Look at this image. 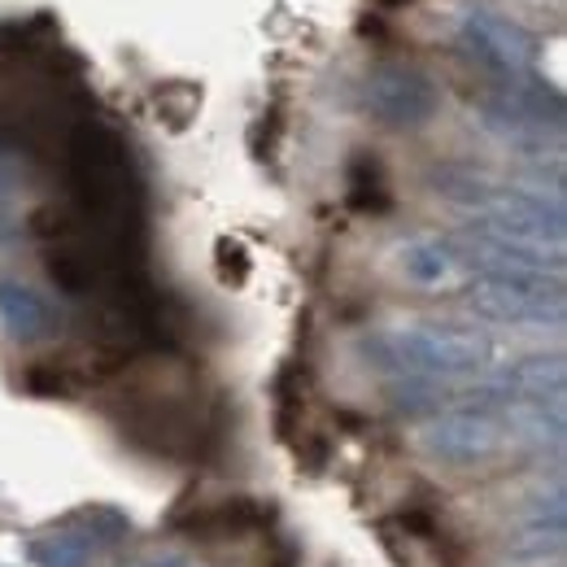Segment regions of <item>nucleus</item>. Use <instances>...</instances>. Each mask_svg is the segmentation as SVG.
Returning a JSON list of instances; mask_svg holds the SVG:
<instances>
[{"instance_id":"4468645a","label":"nucleus","mask_w":567,"mask_h":567,"mask_svg":"<svg viewBox=\"0 0 567 567\" xmlns=\"http://www.w3.org/2000/svg\"><path fill=\"white\" fill-rule=\"evenodd\" d=\"M432 184H436V193H441L445 202L467 206V210H481V202L497 188V184H489L485 175H476V171H467V166H441V171L432 175Z\"/></svg>"},{"instance_id":"f3484780","label":"nucleus","mask_w":567,"mask_h":567,"mask_svg":"<svg viewBox=\"0 0 567 567\" xmlns=\"http://www.w3.org/2000/svg\"><path fill=\"white\" fill-rule=\"evenodd\" d=\"M567 546V528H515L511 555L515 559H559Z\"/></svg>"},{"instance_id":"a211bd4d","label":"nucleus","mask_w":567,"mask_h":567,"mask_svg":"<svg viewBox=\"0 0 567 567\" xmlns=\"http://www.w3.org/2000/svg\"><path fill=\"white\" fill-rule=\"evenodd\" d=\"M136 567H193L184 555H175V550H153V555H144Z\"/></svg>"},{"instance_id":"9d476101","label":"nucleus","mask_w":567,"mask_h":567,"mask_svg":"<svg viewBox=\"0 0 567 567\" xmlns=\"http://www.w3.org/2000/svg\"><path fill=\"white\" fill-rule=\"evenodd\" d=\"M0 323L9 328L13 341H44L58 332V310L27 284L0 280Z\"/></svg>"},{"instance_id":"39448f33","label":"nucleus","mask_w":567,"mask_h":567,"mask_svg":"<svg viewBox=\"0 0 567 567\" xmlns=\"http://www.w3.org/2000/svg\"><path fill=\"white\" fill-rule=\"evenodd\" d=\"M467 306L489 319V323H511V328H564L567 297L564 280H502L485 276L467 288Z\"/></svg>"},{"instance_id":"6e6552de","label":"nucleus","mask_w":567,"mask_h":567,"mask_svg":"<svg viewBox=\"0 0 567 567\" xmlns=\"http://www.w3.org/2000/svg\"><path fill=\"white\" fill-rule=\"evenodd\" d=\"M420 445L432 458L467 467V463H485L506 445V427L497 411H436L420 427Z\"/></svg>"},{"instance_id":"7ed1b4c3","label":"nucleus","mask_w":567,"mask_h":567,"mask_svg":"<svg viewBox=\"0 0 567 567\" xmlns=\"http://www.w3.org/2000/svg\"><path fill=\"white\" fill-rule=\"evenodd\" d=\"M458 44L472 62H481L485 71H494L497 79H519V74H537V58H542V44L537 35L497 13L485 4H472L458 13Z\"/></svg>"},{"instance_id":"f03ea898","label":"nucleus","mask_w":567,"mask_h":567,"mask_svg":"<svg viewBox=\"0 0 567 567\" xmlns=\"http://www.w3.org/2000/svg\"><path fill=\"white\" fill-rule=\"evenodd\" d=\"M476 118L502 144L546 157V144L559 148V141H564L567 105L555 83H546L537 74H519V79L497 83L494 92L476 105Z\"/></svg>"},{"instance_id":"dca6fc26","label":"nucleus","mask_w":567,"mask_h":567,"mask_svg":"<svg viewBox=\"0 0 567 567\" xmlns=\"http://www.w3.org/2000/svg\"><path fill=\"white\" fill-rule=\"evenodd\" d=\"M350 197L362 210H384L389 206V193H384V175H380V162L375 157H358L350 166Z\"/></svg>"},{"instance_id":"0eeeda50","label":"nucleus","mask_w":567,"mask_h":567,"mask_svg":"<svg viewBox=\"0 0 567 567\" xmlns=\"http://www.w3.org/2000/svg\"><path fill=\"white\" fill-rule=\"evenodd\" d=\"M436 105H441V92H436L432 74H424L420 66L384 62L362 79V110L393 132L424 127L436 114Z\"/></svg>"},{"instance_id":"6ab92c4d","label":"nucleus","mask_w":567,"mask_h":567,"mask_svg":"<svg viewBox=\"0 0 567 567\" xmlns=\"http://www.w3.org/2000/svg\"><path fill=\"white\" fill-rule=\"evenodd\" d=\"M384 9H402V4H411V0H380Z\"/></svg>"},{"instance_id":"423d86ee","label":"nucleus","mask_w":567,"mask_h":567,"mask_svg":"<svg viewBox=\"0 0 567 567\" xmlns=\"http://www.w3.org/2000/svg\"><path fill=\"white\" fill-rule=\"evenodd\" d=\"M458 267L476 271V280L502 276V280H564V249H537V245H519L494 236L476 223H467L458 236H450Z\"/></svg>"},{"instance_id":"20e7f679","label":"nucleus","mask_w":567,"mask_h":567,"mask_svg":"<svg viewBox=\"0 0 567 567\" xmlns=\"http://www.w3.org/2000/svg\"><path fill=\"white\" fill-rule=\"evenodd\" d=\"M472 223L506 240L537 245V249H564L567 236L564 197H546L533 188H494Z\"/></svg>"},{"instance_id":"f8f14e48","label":"nucleus","mask_w":567,"mask_h":567,"mask_svg":"<svg viewBox=\"0 0 567 567\" xmlns=\"http://www.w3.org/2000/svg\"><path fill=\"white\" fill-rule=\"evenodd\" d=\"M398 267H402L406 280L424 284V288H441V284H450L463 271V267H458V254H454V245H450V236H445V240H441V236H420V240L402 245Z\"/></svg>"},{"instance_id":"9b49d317","label":"nucleus","mask_w":567,"mask_h":567,"mask_svg":"<svg viewBox=\"0 0 567 567\" xmlns=\"http://www.w3.org/2000/svg\"><path fill=\"white\" fill-rule=\"evenodd\" d=\"M506 371V384H511V402H555L564 398L567 384V362L564 354H528Z\"/></svg>"},{"instance_id":"f257e3e1","label":"nucleus","mask_w":567,"mask_h":567,"mask_svg":"<svg viewBox=\"0 0 567 567\" xmlns=\"http://www.w3.org/2000/svg\"><path fill=\"white\" fill-rule=\"evenodd\" d=\"M362 354L371 367L389 375H420V380H467L489 371L497 346L481 328L463 323H411L398 332H380L362 341Z\"/></svg>"},{"instance_id":"ddd939ff","label":"nucleus","mask_w":567,"mask_h":567,"mask_svg":"<svg viewBox=\"0 0 567 567\" xmlns=\"http://www.w3.org/2000/svg\"><path fill=\"white\" fill-rule=\"evenodd\" d=\"M87 559H92V542L79 528H62V533L31 542V564L35 567H87Z\"/></svg>"},{"instance_id":"1a4fd4ad","label":"nucleus","mask_w":567,"mask_h":567,"mask_svg":"<svg viewBox=\"0 0 567 567\" xmlns=\"http://www.w3.org/2000/svg\"><path fill=\"white\" fill-rule=\"evenodd\" d=\"M502 427H506V436H515L528 450L559 454L567 436V402L564 398H555V402H511V406H502Z\"/></svg>"},{"instance_id":"2eb2a0df","label":"nucleus","mask_w":567,"mask_h":567,"mask_svg":"<svg viewBox=\"0 0 567 567\" xmlns=\"http://www.w3.org/2000/svg\"><path fill=\"white\" fill-rule=\"evenodd\" d=\"M74 528L96 546V542H123V537L132 533V519H127V511H118V506H87Z\"/></svg>"}]
</instances>
